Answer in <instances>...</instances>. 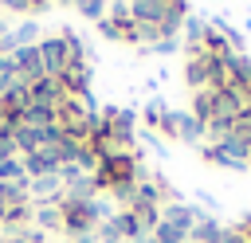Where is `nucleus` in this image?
<instances>
[{
  "mask_svg": "<svg viewBox=\"0 0 251 243\" xmlns=\"http://www.w3.org/2000/svg\"><path fill=\"white\" fill-rule=\"evenodd\" d=\"M27 94H31V102H35V106H51V110L67 98V94H63V86H59V78H47V74H43V78H35V82H27Z\"/></svg>",
  "mask_w": 251,
  "mask_h": 243,
  "instance_id": "6",
  "label": "nucleus"
},
{
  "mask_svg": "<svg viewBox=\"0 0 251 243\" xmlns=\"http://www.w3.org/2000/svg\"><path fill=\"white\" fill-rule=\"evenodd\" d=\"M35 51H39V63H43V74H47V78H59L63 71H71V67L86 63V59H82V39H78L71 27H67V31H59V35L39 39V43H35Z\"/></svg>",
  "mask_w": 251,
  "mask_h": 243,
  "instance_id": "1",
  "label": "nucleus"
},
{
  "mask_svg": "<svg viewBox=\"0 0 251 243\" xmlns=\"http://www.w3.org/2000/svg\"><path fill=\"white\" fill-rule=\"evenodd\" d=\"M90 180H94V192H114V188L137 184V180H141V176H137V157H133V153H114V157H106V161L90 172Z\"/></svg>",
  "mask_w": 251,
  "mask_h": 243,
  "instance_id": "2",
  "label": "nucleus"
},
{
  "mask_svg": "<svg viewBox=\"0 0 251 243\" xmlns=\"http://www.w3.org/2000/svg\"><path fill=\"white\" fill-rule=\"evenodd\" d=\"M153 239H157V243H184L188 235H184L180 227H173V223H165V219H161V227L153 231Z\"/></svg>",
  "mask_w": 251,
  "mask_h": 243,
  "instance_id": "10",
  "label": "nucleus"
},
{
  "mask_svg": "<svg viewBox=\"0 0 251 243\" xmlns=\"http://www.w3.org/2000/svg\"><path fill=\"white\" fill-rule=\"evenodd\" d=\"M184 243H192V239H184Z\"/></svg>",
  "mask_w": 251,
  "mask_h": 243,
  "instance_id": "16",
  "label": "nucleus"
},
{
  "mask_svg": "<svg viewBox=\"0 0 251 243\" xmlns=\"http://www.w3.org/2000/svg\"><path fill=\"white\" fill-rule=\"evenodd\" d=\"M165 110H169V106H165L161 98H153V102H149V106L141 110V122H145V125H157V122L165 118Z\"/></svg>",
  "mask_w": 251,
  "mask_h": 243,
  "instance_id": "11",
  "label": "nucleus"
},
{
  "mask_svg": "<svg viewBox=\"0 0 251 243\" xmlns=\"http://www.w3.org/2000/svg\"><path fill=\"white\" fill-rule=\"evenodd\" d=\"M59 86H63L67 98H86V94H90V67L78 63V67L63 71V74H59Z\"/></svg>",
  "mask_w": 251,
  "mask_h": 243,
  "instance_id": "5",
  "label": "nucleus"
},
{
  "mask_svg": "<svg viewBox=\"0 0 251 243\" xmlns=\"http://www.w3.org/2000/svg\"><path fill=\"white\" fill-rule=\"evenodd\" d=\"M153 51H157V55H173V51H176V39H157Z\"/></svg>",
  "mask_w": 251,
  "mask_h": 243,
  "instance_id": "14",
  "label": "nucleus"
},
{
  "mask_svg": "<svg viewBox=\"0 0 251 243\" xmlns=\"http://www.w3.org/2000/svg\"><path fill=\"white\" fill-rule=\"evenodd\" d=\"M55 129L71 141H90L94 133V110H86L82 98H63L55 106Z\"/></svg>",
  "mask_w": 251,
  "mask_h": 243,
  "instance_id": "3",
  "label": "nucleus"
},
{
  "mask_svg": "<svg viewBox=\"0 0 251 243\" xmlns=\"http://www.w3.org/2000/svg\"><path fill=\"white\" fill-rule=\"evenodd\" d=\"M35 219H39L43 227H63V219H59V208H47V204L35 212Z\"/></svg>",
  "mask_w": 251,
  "mask_h": 243,
  "instance_id": "13",
  "label": "nucleus"
},
{
  "mask_svg": "<svg viewBox=\"0 0 251 243\" xmlns=\"http://www.w3.org/2000/svg\"><path fill=\"white\" fill-rule=\"evenodd\" d=\"M200 133H204V122H196L192 114H176V137L180 141H200Z\"/></svg>",
  "mask_w": 251,
  "mask_h": 243,
  "instance_id": "8",
  "label": "nucleus"
},
{
  "mask_svg": "<svg viewBox=\"0 0 251 243\" xmlns=\"http://www.w3.org/2000/svg\"><path fill=\"white\" fill-rule=\"evenodd\" d=\"M75 12H78L82 20H94V24H102V16H106V4H102V0H82V4H75Z\"/></svg>",
  "mask_w": 251,
  "mask_h": 243,
  "instance_id": "9",
  "label": "nucleus"
},
{
  "mask_svg": "<svg viewBox=\"0 0 251 243\" xmlns=\"http://www.w3.org/2000/svg\"><path fill=\"white\" fill-rule=\"evenodd\" d=\"M235 235H239V239H243V243H251V216H247V219H243V223H239V227H235Z\"/></svg>",
  "mask_w": 251,
  "mask_h": 243,
  "instance_id": "15",
  "label": "nucleus"
},
{
  "mask_svg": "<svg viewBox=\"0 0 251 243\" xmlns=\"http://www.w3.org/2000/svg\"><path fill=\"white\" fill-rule=\"evenodd\" d=\"M157 129H161V137H169V141H176V114H173V110H165V118L157 122Z\"/></svg>",
  "mask_w": 251,
  "mask_h": 243,
  "instance_id": "12",
  "label": "nucleus"
},
{
  "mask_svg": "<svg viewBox=\"0 0 251 243\" xmlns=\"http://www.w3.org/2000/svg\"><path fill=\"white\" fill-rule=\"evenodd\" d=\"M59 219H63V231H71V235H86V231L98 223V204H94V200L63 196V200H59Z\"/></svg>",
  "mask_w": 251,
  "mask_h": 243,
  "instance_id": "4",
  "label": "nucleus"
},
{
  "mask_svg": "<svg viewBox=\"0 0 251 243\" xmlns=\"http://www.w3.org/2000/svg\"><path fill=\"white\" fill-rule=\"evenodd\" d=\"M161 219H165V223H173V227H180L184 235H188V231H192V227L200 223V216H196V212H192L188 204H169V208L161 212Z\"/></svg>",
  "mask_w": 251,
  "mask_h": 243,
  "instance_id": "7",
  "label": "nucleus"
}]
</instances>
